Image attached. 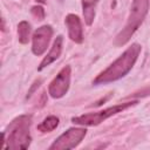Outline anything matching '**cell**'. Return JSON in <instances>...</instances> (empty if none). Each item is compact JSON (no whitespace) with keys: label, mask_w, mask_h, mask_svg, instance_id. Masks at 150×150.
Instances as JSON below:
<instances>
[{"label":"cell","mask_w":150,"mask_h":150,"mask_svg":"<svg viewBox=\"0 0 150 150\" xmlns=\"http://www.w3.org/2000/svg\"><path fill=\"white\" fill-rule=\"evenodd\" d=\"M141 52H142V46L139 43H132L131 46H129L111 64H109L94 79L93 84L94 86L108 84L124 77L135 66Z\"/></svg>","instance_id":"obj_1"},{"label":"cell","mask_w":150,"mask_h":150,"mask_svg":"<svg viewBox=\"0 0 150 150\" xmlns=\"http://www.w3.org/2000/svg\"><path fill=\"white\" fill-rule=\"evenodd\" d=\"M32 124V115H20L15 117L2 131V148L11 150L27 149L30 145L32 136L29 128Z\"/></svg>","instance_id":"obj_2"},{"label":"cell","mask_w":150,"mask_h":150,"mask_svg":"<svg viewBox=\"0 0 150 150\" xmlns=\"http://www.w3.org/2000/svg\"><path fill=\"white\" fill-rule=\"evenodd\" d=\"M149 5H150V0H132L127 23L114 40V45L116 47L124 46L131 39L135 32L143 23L149 12Z\"/></svg>","instance_id":"obj_3"},{"label":"cell","mask_w":150,"mask_h":150,"mask_svg":"<svg viewBox=\"0 0 150 150\" xmlns=\"http://www.w3.org/2000/svg\"><path fill=\"white\" fill-rule=\"evenodd\" d=\"M138 101H129V102H124V103H118V104H115V105H111L109 108H105V109H102L100 111H96V112H89V114H83V115H80V116H76V117H73L71 118V122L74 124H77V125H83V127H94V125H98L101 124L103 121H105L107 118L118 114V112H122L123 110L137 104Z\"/></svg>","instance_id":"obj_4"},{"label":"cell","mask_w":150,"mask_h":150,"mask_svg":"<svg viewBox=\"0 0 150 150\" xmlns=\"http://www.w3.org/2000/svg\"><path fill=\"white\" fill-rule=\"evenodd\" d=\"M86 135H87V130L84 128H69L52 143L49 150L74 149L82 142Z\"/></svg>","instance_id":"obj_5"},{"label":"cell","mask_w":150,"mask_h":150,"mask_svg":"<svg viewBox=\"0 0 150 150\" xmlns=\"http://www.w3.org/2000/svg\"><path fill=\"white\" fill-rule=\"evenodd\" d=\"M70 76H71L70 66H64L48 86V94L50 95V97L61 98L68 93L70 86Z\"/></svg>","instance_id":"obj_6"},{"label":"cell","mask_w":150,"mask_h":150,"mask_svg":"<svg viewBox=\"0 0 150 150\" xmlns=\"http://www.w3.org/2000/svg\"><path fill=\"white\" fill-rule=\"evenodd\" d=\"M53 33L54 30L50 25H43L35 29L32 35V52L34 55L40 56L47 50Z\"/></svg>","instance_id":"obj_7"},{"label":"cell","mask_w":150,"mask_h":150,"mask_svg":"<svg viewBox=\"0 0 150 150\" xmlns=\"http://www.w3.org/2000/svg\"><path fill=\"white\" fill-rule=\"evenodd\" d=\"M64 23L68 30V36L75 43L83 42V27L81 19L76 14H68L64 18Z\"/></svg>","instance_id":"obj_8"},{"label":"cell","mask_w":150,"mask_h":150,"mask_svg":"<svg viewBox=\"0 0 150 150\" xmlns=\"http://www.w3.org/2000/svg\"><path fill=\"white\" fill-rule=\"evenodd\" d=\"M62 48H63V36L62 35H57L56 39L53 42V46L50 47V50L48 52V54L40 62V64L38 67V70L41 71L46 67H48L49 64H52L54 61H56L60 57L61 53H62Z\"/></svg>","instance_id":"obj_9"},{"label":"cell","mask_w":150,"mask_h":150,"mask_svg":"<svg viewBox=\"0 0 150 150\" xmlns=\"http://www.w3.org/2000/svg\"><path fill=\"white\" fill-rule=\"evenodd\" d=\"M81 2L84 22L87 26H91L95 19V9L98 4V0H81Z\"/></svg>","instance_id":"obj_10"},{"label":"cell","mask_w":150,"mask_h":150,"mask_svg":"<svg viewBox=\"0 0 150 150\" xmlns=\"http://www.w3.org/2000/svg\"><path fill=\"white\" fill-rule=\"evenodd\" d=\"M59 122H60L59 117H56L54 115H49L38 125V130L41 132H50L57 128Z\"/></svg>","instance_id":"obj_11"},{"label":"cell","mask_w":150,"mask_h":150,"mask_svg":"<svg viewBox=\"0 0 150 150\" xmlns=\"http://www.w3.org/2000/svg\"><path fill=\"white\" fill-rule=\"evenodd\" d=\"M30 25L27 22V21H20L19 25H18V40L20 43L22 45H26L28 43L29 41V38H30Z\"/></svg>","instance_id":"obj_12"},{"label":"cell","mask_w":150,"mask_h":150,"mask_svg":"<svg viewBox=\"0 0 150 150\" xmlns=\"http://www.w3.org/2000/svg\"><path fill=\"white\" fill-rule=\"evenodd\" d=\"M30 12H32L33 16L36 18L38 20H43L45 16H46V13H45L43 7H42V6H39V5L33 6V7L30 8Z\"/></svg>","instance_id":"obj_13"},{"label":"cell","mask_w":150,"mask_h":150,"mask_svg":"<svg viewBox=\"0 0 150 150\" xmlns=\"http://www.w3.org/2000/svg\"><path fill=\"white\" fill-rule=\"evenodd\" d=\"M40 84H41V80H36V81H34V83L32 84V87H30V89L28 90V93H27V98L28 97H30L32 95H33V93L40 87Z\"/></svg>","instance_id":"obj_14"},{"label":"cell","mask_w":150,"mask_h":150,"mask_svg":"<svg viewBox=\"0 0 150 150\" xmlns=\"http://www.w3.org/2000/svg\"><path fill=\"white\" fill-rule=\"evenodd\" d=\"M111 96H112V93H110V94H109L108 96H105V97H103V98H101L100 101H97V102H95V103L93 104V107H98V105H101L102 103H104V102H107V101H108V100H109V98H110Z\"/></svg>","instance_id":"obj_15"},{"label":"cell","mask_w":150,"mask_h":150,"mask_svg":"<svg viewBox=\"0 0 150 150\" xmlns=\"http://www.w3.org/2000/svg\"><path fill=\"white\" fill-rule=\"evenodd\" d=\"M36 2H41V4H45L46 2V0H35Z\"/></svg>","instance_id":"obj_16"}]
</instances>
